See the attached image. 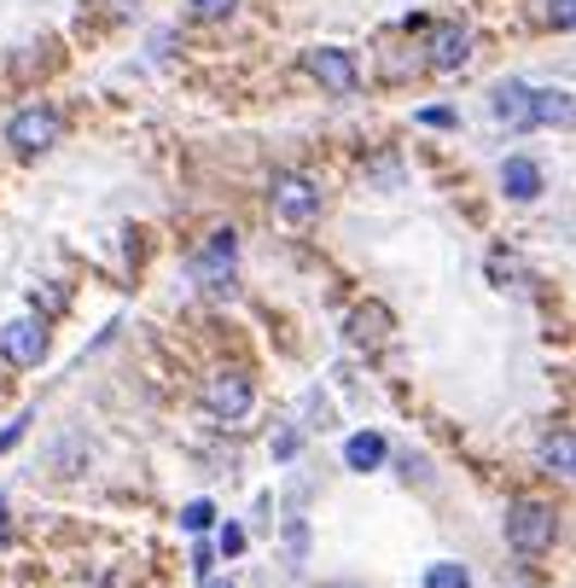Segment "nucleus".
<instances>
[{"label":"nucleus","mask_w":576,"mask_h":588,"mask_svg":"<svg viewBox=\"0 0 576 588\" xmlns=\"http://www.w3.org/2000/svg\"><path fill=\"white\" fill-rule=\"evenodd\" d=\"M19 437H24V419H12V426L0 431V449H12V443H19Z\"/></svg>","instance_id":"nucleus-21"},{"label":"nucleus","mask_w":576,"mask_h":588,"mask_svg":"<svg viewBox=\"0 0 576 588\" xmlns=\"http://www.w3.org/2000/svg\"><path fill=\"white\" fill-rule=\"evenodd\" d=\"M0 350H7V362H19V367H41V356H47L41 321H12L0 332Z\"/></svg>","instance_id":"nucleus-6"},{"label":"nucleus","mask_w":576,"mask_h":588,"mask_svg":"<svg viewBox=\"0 0 576 588\" xmlns=\"http://www.w3.org/2000/svg\"><path fill=\"white\" fill-rule=\"evenodd\" d=\"M245 548V530L240 525H222V553H240Z\"/></svg>","instance_id":"nucleus-18"},{"label":"nucleus","mask_w":576,"mask_h":588,"mask_svg":"<svg viewBox=\"0 0 576 588\" xmlns=\"http://www.w3.org/2000/svg\"><path fill=\"white\" fill-rule=\"evenodd\" d=\"M181 525H186V530H210V525H216V507H210V501H193V507L181 513Z\"/></svg>","instance_id":"nucleus-16"},{"label":"nucleus","mask_w":576,"mask_h":588,"mask_svg":"<svg viewBox=\"0 0 576 588\" xmlns=\"http://www.w3.org/2000/svg\"><path fill=\"white\" fill-rule=\"evenodd\" d=\"M309 76L320 82L327 94H355L361 88V71H355V59L344 53V47H309Z\"/></svg>","instance_id":"nucleus-3"},{"label":"nucleus","mask_w":576,"mask_h":588,"mask_svg":"<svg viewBox=\"0 0 576 588\" xmlns=\"http://www.w3.org/2000/svg\"><path fill=\"white\" fill-rule=\"evenodd\" d=\"M205 588H233V583H216V577H210V583H205Z\"/></svg>","instance_id":"nucleus-22"},{"label":"nucleus","mask_w":576,"mask_h":588,"mask_svg":"<svg viewBox=\"0 0 576 588\" xmlns=\"http://www.w3.org/2000/svg\"><path fill=\"white\" fill-rule=\"evenodd\" d=\"M7 140L19 146V152H47V146L59 140V111H47V106H24V111L7 123Z\"/></svg>","instance_id":"nucleus-4"},{"label":"nucleus","mask_w":576,"mask_h":588,"mask_svg":"<svg viewBox=\"0 0 576 588\" xmlns=\"http://www.w3.org/2000/svg\"><path fill=\"white\" fill-rule=\"evenodd\" d=\"M426 588H471V577H466V565H454V560H437V565L426 571Z\"/></svg>","instance_id":"nucleus-12"},{"label":"nucleus","mask_w":576,"mask_h":588,"mask_svg":"<svg viewBox=\"0 0 576 588\" xmlns=\"http://www.w3.org/2000/svg\"><path fill=\"white\" fill-rule=\"evenodd\" d=\"M530 123H571V94L565 88H530Z\"/></svg>","instance_id":"nucleus-10"},{"label":"nucleus","mask_w":576,"mask_h":588,"mask_svg":"<svg viewBox=\"0 0 576 588\" xmlns=\"http://www.w3.org/2000/svg\"><path fill=\"white\" fill-rule=\"evenodd\" d=\"M489 106H495V117L506 128H530V88H524V82H501Z\"/></svg>","instance_id":"nucleus-8"},{"label":"nucleus","mask_w":576,"mask_h":588,"mask_svg":"<svg viewBox=\"0 0 576 588\" xmlns=\"http://www.w3.org/2000/svg\"><path fill=\"white\" fill-rule=\"evenodd\" d=\"M268 198H274V216H285L292 228H303V222H315V216H320V187L309 175H297V170H280L274 187H268Z\"/></svg>","instance_id":"nucleus-1"},{"label":"nucleus","mask_w":576,"mask_h":588,"mask_svg":"<svg viewBox=\"0 0 576 588\" xmlns=\"http://www.w3.org/2000/svg\"><path fill=\"white\" fill-rule=\"evenodd\" d=\"M344 461L355 466V473H372V466L384 461V437H379V431H361V437H350Z\"/></svg>","instance_id":"nucleus-11"},{"label":"nucleus","mask_w":576,"mask_h":588,"mask_svg":"<svg viewBox=\"0 0 576 588\" xmlns=\"http://www.w3.org/2000/svg\"><path fill=\"white\" fill-rule=\"evenodd\" d=\"M274 455H280V461L297 455V431H280V437H274Z\"/></svg>","instance_id":"nucleus-19"},{"label":"nucleus","mask_w":576,"mask_h":588,"mask_svg":"<svg viewBox=\"0 0 576 588\" xmlns=\"http://www.w3.org/2000/svg\"><path fill=\"white\" fill-rule=\"evenodd\" d=\"M471 59V29L466 24H437L431 29V71H461Z\"/></svg>","instance_id":"nucleus-7"},{"label":"nucleus","mask_w":576,"mask_h":588,"mask_svg":"<svg viewBox=\"0 0 576 588\" xmlns=\"http://www.w3.org/2000/svg\"><path fill=\"white\" fill-rule=\"evenodd\" d=\"M233 250H240V240H233V228H222L205 250V262H233Z\"/></svg>","instance_id":"nucleus-15"},{"label":"nucleus","mask_w":576,"mask_h":588,"mask_svg":"<svg viewBox=\"0 0 576 588\" xmlns=\"http://www.w3.org/2000/svg\"><path fill=\"white\" fill-rule=\"evenodd\" d=\"M548 473H571V437L548 443Z\"/></svg>","instance_id":"nucleus-17"},{"label":"nucleus","mask_w":576,"mask_h":588,"mask_svg":"<svg viewBox=\"0 0 576 588\" xmlns=\"http://www.w3.org/2000/svg\"><path fill=\"white\" fill-rule=\"evenodd\" d=\"M501 187H506V198H518V205H524V198L541 193V170L530 158H506L501 163Z\"/></svg>","instance_id":"nucleus-9"},{"label":"nucleus","mask_w":576,"mask_h":588,"mask_svg":"<svg viewBox=\"0 0 576 588\" xmlns=\"http://www.w3.org/2000/svg\"><path fill=\"white\" fill-rule=\"evenodd\" d=\"M419 117H426V123H431V128H449V123H454V117H449L443 106H431V111H419Z\"/></svg>","instance_id":"nucleus-20"},{"label":"nucleus","mask_w":576,"mask_h":588,"mask_svg":"<svg viewBox=\"0 0 576 588\" xmlns=\"http://www.w3.org/2000/svg\"><path fill=\"white\" fill-rule=\"evenodd\" d=\"M506 542L518 553L553 548V507H541V501H513V507H506Z\"/></svg>","instance_id":"nucleus-2"},{"label":"nucleus","mask_w":576,"mask_h":588,"mask_svg":"<svg viewBox=\"0 0 576 588\" xmlns=\"http://www.w3.org/2000/svg\"><path fill=\"white\" fill-rule=\"evenodd\" d=\"M205 408H210L216 419H245V414H250V379H245V373H210Z\"/></svg>","instance_id":"nucleus-5"},{"label":"nucleus","mask_w":576,"mask_h":588,"mask_svg":"<svg viewBox=\"0 0 576 588\" xmlns=\"http://www.w3.org/2000/svg\"><path fill=\"white\" fill-rule=\"evenodd\" d=\"M536 24L571 29V0H536Z\"/></svg>","instance_id":"nucleus-14"},{"label":"nucleus","mask_w":576,"mask_h":588,"mask_svg":"<svg viewBox=\"0 0 576 588\" xmlns=\"http://www.w3.org/2000/svg\"><path fill=\"white\" fill-rule=\"evenodd\" d=\"M233 7H240V0H186V19H198V24H222V19H233Z\"/></svg>","instance_id":"nucleus-13"}]
</instances>
